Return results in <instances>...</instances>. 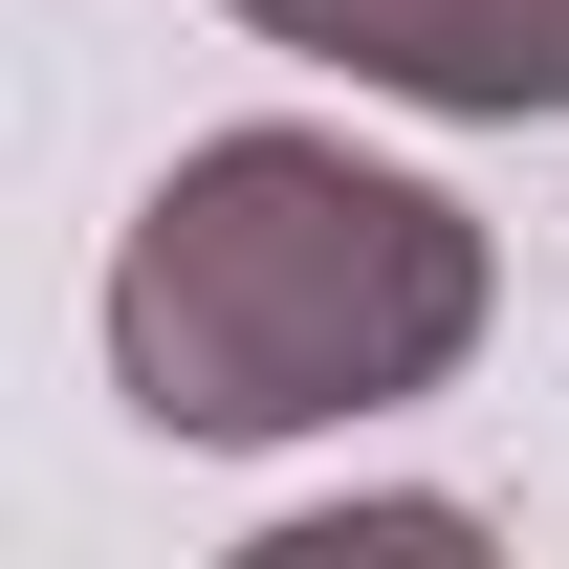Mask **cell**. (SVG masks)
<instances>
[{
  "label": "cell",
  "instance_id": "6da1fadb",
  "mask_svg": "<svg viewBox=\"0 0 569 569\" xmlns=\"http://www.w3.org/2000/svg\"><path fill=\"white\" fill-rule=\"evenodd\" d=\"M482 351V219L351 132H198L110 241V395L153 438L417 417Z\"/></svg>",
  "mask_w": 569,
  "mask_h": 569
},
{
  "label": "cell",
  "instance_id": "7a4b0ae2",
  "mask_svg": "<svg viewBox=\"0 0 569 569\" xmlns=\"http://www.w3.org/2000/svg\"><path fill=\"white\" fill-rule=\"evenodd\" d=\"M372 88L395 110H460V132H548L569 110V0H417Z\"/></svg>",
  "mask_w": 569,
  "mask_h": 569
},
{
  "label": "cell",
  "instance_id": "3957f363",
  "mask_svg": "<svg viewBox=\"0 0 569 569\" xmlns=\"http://www.w3.org/2000/svg\"><path fill=\"white\" fill-rule=\"evenodd\" d=\"M241 22H263V44H307V67H395V22H417V0H241Z\"/></svg>",
  "mask_w": 569,
  "mask_h": 569
}]
</instances>
